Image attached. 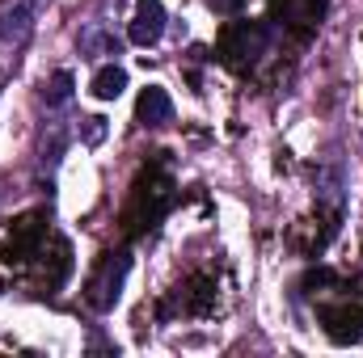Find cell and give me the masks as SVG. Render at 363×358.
<instances>
[{"mask_svg": "<svg viewBox=\"0 0 363 358\" xmlns=\"http://www.w3.org/2000/svg\"><path fill=\"white\" fill-rule=\"evenodd\" d=\"M161 161L152 165V169H144L140 181L131 185V202H127V211H123V232L127 236H144V232H152L157 224H161V215L174 207V181L165 173V156L169 152H157Z\"/></svg>", "mask_w": 363, "mask_h": 358, "instance_id": "6da1fadb", "label": "cell"}, {"mask_svg": "<svg viewBox=\"0 0 363 358\" xmlns=\"http://www.w3.org/2000/svg\"><path fill=\"white\" fill-rule=\"evenodd\" d=\"M271 38H274V30L267 25V21H250V17H241V21H233V25L220 30L216 55H220L224 68H233V72L245 76V72L271 51Z\"/></svg>", "mask_w": 363, "mask_h": 358, "instance_id": "7a4b0ae2", "label": "cell"}, {"mask_svg": "<svg viewBox=\"0 0 363 358\" xmlns=\"http://www.w3.org/2000/svg\"><path fill=\"white\" fill-rule=\"evenodd\" d=\"M127 270H131V258L123 249H110L97 258L93 274L85 278V304L93 312H110L123 295V282H127Z\"/></svg>", "mask_w": 363, "mask_h": 358, "instance_id": "3957f363", "label": "cell"}, {"mask_svg": "<svg viewBox=\"0 0 363 358\" xmlns=\"http://www.w3.org/2000/svg\"><path fill=\"white\" fill-rule=\"evenodd\" d=\"M317 316H321V329L330 333L334 346L363 342V291H342L338 299L317 304Z\"/></svg>", "mask_w": 363, "mask_h": 358, "instance_id": "277c9868", "label": "cell"}, {"mask_svg": "<svg viewBox=\"0 0 363 358\" xmlns=\"http://www.w3.org/2000/svg\"><path fill=\"white\" fill-rule=\"evenodd\" d=\"M47 224H51V215H47L43 207H38V211H26V215L9 228V241L0 245V262L21 266V262L38 258V253H43V241H47Z\"/></svg>", "mask_w": 363, "mask_h": 358, "instance_id": "5b68a950", "label": "cell"}, {"mask_svg": "<svg viewBox=\"0 0 363 358\" xmlns=\"http://www.w3.org/2000/svg\"><path fill=\"white\" fill-rule=\"evenodd\" d=\"M47 4H51V0H4V4H0V42L21 47V42L34 34V25H38V17L47 13Z\"/></svg>", "mask_w": 363, "mask_h": 358, "instance_id": "8992f818", "label": "cell"}, {"mask_svg": "<svg viewBox=\"0 0 363 358\" xmlns=\"http://www.w3.org/2000/svg\"><path fill=\"white\" fill-rule=\"evenodd\" d=\"M325 4H330V0H271V13L283 30H291V34L304 42V38L317 34V25H321V17H325Z\"/></svg>", "mask_w": 363, "mask_h": 358, "instance_id": "52a82bcc", "label": "cell"}, {"mask_svg": "<svg viewBox=\"0 0 363 358\" xmlns=\"http://www.w3.org/2000/svg\"><path fill=\"white\" fill-rule=\"evenodd\" d=\"M131 42L135 47H157L165 34V8L161 0H135V17H131Z\"/></svg>", "mask_w": 363, "mask_h": 358, "instance_id": "ba28073f", "label": "cell"}, {"mask_svg": "<svg viewBox=\"0 0 363 358\" xmlns=\"http://www.w3.org/2000/svg\"><path fill=\"white\" fill-rule=\"evenodd\" d=\"M135 118H140V127H165V122H174L169 93L161 89V85H148V89L140 93V101H135Z\"/></svg>", "mask_w": 363, "mask_h": 358, "instance_id": "9c48e42d", "label": "cell"}, {"mask_svg": "<svg viewBox=\"0 0 363 358\" xmlns=\"http://www.w3.org/2000/svg\"><path fill=\"white\" fill-rule=\"evenodd\" d=\"M123 89H127V72H123L118 64L97 68V72H93V81H89V93L97 97V101H114Z\"/></svg>", "mask_w": 363, "mask_h": 358, "instance_id": "30bf717a", "label": "cell"}, {"mask_svg": "<svg viewBox=\"0 0 363 358\" xmlns=\"http://www.w3.org/2000/svg\"><path fill=\"white\" fill-rule=\"evenodd\" d=\"M313 185H317V202H330L334 211L342 207V173H338V169H330V165L317 169V173H313Z\"/></svg>", "mask_w": 363, "mask_h": 358, "instance_id": "8fae6325", "label": "cell"}, {"mask_svg": "<svg viewBox=\"0 0 363 358\" xmlns=\"http://www.w3.org/2000/svg\"><path fill=\"white\" fill-rule=\"evenodd\" d=\"M72 89H77V81H72V72L68 68H60L51 81H47V89H43V97H47V105H64L68 97H72Z\"/></svg>", "mask_w": 363, "mask_h": 358, "instance_id": "7c38bea8", "label": "cell"}, {"mask_svg": "<svg viewBox=\"0 0 363 358\" xmlns=\"http://www.w3.org/2000/svg\"><path fill=\"white\" fill-rule=\"evenodd\" d=\"M81 135H85V144H89V148H97V144L106 139V118H101V114L85 118V122H81Z\"/></svg>", "mask_w": 363, "mask_h": 358, "instance_id": "4fadbf2b", "label": "cell"}, {"mask_svg": "<svg viewBox=\"0 0 363 358\" xmlns=\"http://www.w3.org/2000/svg\"><path fill=\"white\" fill-rule=\"evenodd\" d=\"M241 4H245V0H207V8H216V13H224V17L241 13Z\"/></svg>", "mask_w": 363, "mask_h": 358, "instance_id": "5bb4252c", "label": "cell"}]
</instances>
